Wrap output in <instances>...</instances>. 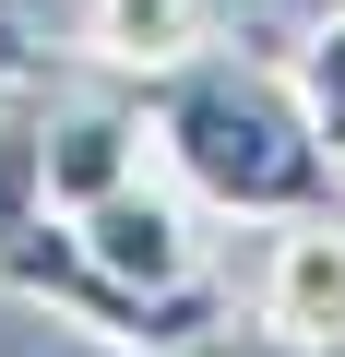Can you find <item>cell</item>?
<instances>
[{
	"label": "cell",
	"instance_id": "obj_1",
	"mask_svg": "<svg viewBox=\"0 0 345 357\" xmlns=\"http://www.w3.org/2000/svg\"><path fill=\"white\" fill-rule=\"evenodd\" d=\"M143 143L167 155L191 203L215 215H250V227H286V215H321L345 191L333 143L309 131L298 84L274 60H238V48H191L179 72L143 84Z\"/></svg>",
	"mask_w": 345,
	"mask_h": 357
},
{
	"label": "cell",
	"instance_id": "obj_7",
	"mask_svg": "<svg viewBox=\"0 0 345 357\" xmlns=\"http://www.w3.org/2000/svg\"><path fill=\"white\" fill-rule=\"evenodd\" d=\"M143 357H321V345H286V333H250V345H238V333L215 321V333H191V345H143Z\"/></svg>",
	"mask_w": 345,
	"mask_h": 357
},
{
	"label": "cell",
	"instance_id": "obj_3",
	"mask_svg": "<svg viewBox=\"0 0 345 357\" xmlns=\"http://www.w3.org/2000/svg\"><path fill=\"white\" fill-rule=\"evenodd\" d=\"M72 227H84V250H95L131 298H203V238H191V203H179V191L131 178V191L84 203Z\"/></svg>",
	"mask_w": 345,
	"mask_h": 357
},
{
	"label": "cell",
	"instance_id": "obj_4",
	"mask_svg": "<svg viewBox=\"0 0 345 357\" xmlns=\"http://www.w3.org/2000/svg\"><path fill=\"white\" fill-rule=\"evenodd\" d=\"M36 167H48V203L84 215L107 191H131L143 178V107H36Z\"/></svg>",
	"mask_w": 345,
	"mask_h": 357
},
{
	"label": "cell",
	"instance_id": "obj_5",
	"mask_svg": "<svg viewBox=\"0 0 345 357\" xmlns=\"http://www.w3.org/2000/svg\"><path fill=\"white\" fill-rule=\"evenodd\" d=\"M191 48H203V0H84V60L95 72L155 84V72H179Z\"/></svg>",
	"mask_w": 345,
	"mask_h": 357
},
{
	"label": "cell",
	"instance_id": "obj_6",
	"mask_svg": "<svg viewBox=\"0 0 345 357\" xmlns=\"http://www.w3.org/2000/svg\"><path fill=\"white\" fill-rule=\"evenodd\" d=\"M286 84H298V107H309V131L333 143V167H345V13H321L309 36H298V60H286Z\"/></svg>",
	"mask_w": 345,
	"mask_h": 357
},
{
	"label": "cell",
	"instance_id": "obj_2",
	"mask_svg": "<svg viewBox=\"0 0 345 357\" xmlns=\"http://www.w3.org/2000/svg\"><path fill=\"white\" fill-rule=\"evenodd\" d=\"M250 321L286 333V345H321L345 357V215H286L274 250H262V286H250Z\"/></svg>",
	"mask_w": 345,
	"mask_h": 357
}]
</instances>
